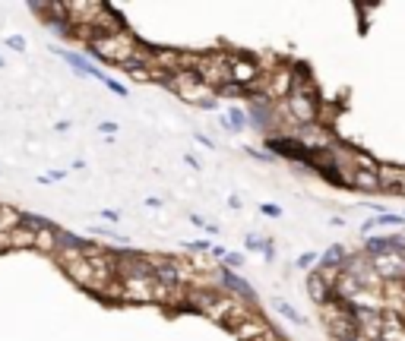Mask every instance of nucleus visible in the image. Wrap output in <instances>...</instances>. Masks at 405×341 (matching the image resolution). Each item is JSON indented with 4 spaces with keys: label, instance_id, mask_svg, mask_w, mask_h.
Here are the masks:
<instances>
[{
    "label": "nucleus",
    "instance_id": "nucleus-1",
    "mask_svg": "<svg viewBox=\"0 0 405 341\" xmlns=\"http://www.w3.org/2000/svg\"><path fill=\"white\" fill-rule=\"evenodd\" d=\"M139 48V38L130 32V29H121V32H111V35H102L98 41L86 45L89 51V61H102V63H127L133 57V51Z\"/></svg>",
    "mask_w": 405,
    "mask_h": 341
},
{
    "label": "nucleus",
    "instance_id": "nucleus-2",
    "mask_svg": "<svg viewBox=\"0 0 405 341\" xmlns=\"http://www.w3.org/2000/svg\"><path fill=\"white\" fill-rule=\"evenodd\" d=\"M228 79H231L234 86H240V89L254 92L257 82L263 79V70H260V63H257V57L231 51V54H228Z\"/></svg>",
    "mask_w": 405,
    "mask_h": 341
},
{
    "label": "nucleus",
    "instance_id": "nucleus-3",
    "mask_svg": "<svg viewBox=\"0 0 405 341\" xmlns=\"http://www.w3.org/2000/svg\"><path fill=\"white\" fill-rule=\"evenodd\" d=\"M266 149H269V155H273V158H289V161L298 164V168H307L310 158H314V152H310L301 139L291 136V133H275V136H266Z\"/></svg>",
    "mask_w": 405,
    "mask_h": 341
},
{
    "label": "nucleus",
    "instance_id": "nucleus-4",
    "mask_svg": "<svg viewBox=\"0 0 405 341\" xmlns=\"http://www.w3.org/2000/svg\"><path fill=\"white\" fill-rule=\"evenodd\" d=\"M219 287H222V291H228V297H234V301L247 303V307H257L254 285H250L247 278H240L238 272H231V269H222V272H219Z\"/></svg>",
    "mask_w": 405,
    "mask_h": 341
},
{
    "label": "nucleus",
    "instance_id": "nucleus-5",
    "mask_svg": "<svg viewBox=\"0 0 405 341\" xmlns=\"http://www.w3.org/2000/svg\"><path fill=\"white\" fill-rule=\"evenodd\" d=\"M380 281H405V253H383L371 260Z\"/></svg>",
    "mask_w": 405,
    "mask_h": 341
},
{
    "label": "nucleus",
    "instance_id": "nucleus-6",
    "mask_svg": "<svg viewBox=\"0 0 405 341\" xmlns=\"http://www.w3.org/2000/svg\"><path fill=\"white\" fill-rule=\"evenodd\" d=\"M54 54L61 57L63 63H70V67L76 70L79 76H92V79H98V82H105L108 79V73H102V70L95 67V63L89 61L86 54H79V51H67V48H54Z\"/></svg>",
    "mask_w": 405,
    "mask_h": 341
},
{
    "label": "nucleus",
    "instance_id": "nucleus-7",
    "mask_svg": "<svg viewBox=\"0 0 405 341\" xmlns=\"http://www.w3.org/2000/svg\"><path fill=\"white\" fill-rule=\"evenodd\" d=\"M326 332L333 335V341H358V338H361V332H358V322H355V316H351V310H345V313L333 316V319L326 322Z\"/></svg>",
    "mask_w": 405,
    "mask_h": 341
},
{
    "label": "nucleus",
    "instance_id": "nucleus-8",
    "mask_svg": "<svg viewBox=\"0 0 405 341\" xmlns=\"http://www.w3.org/2000/svg\"><path fill=\"white\" fill-rule=\"evenodd\" d=\"M307 294H310V301L316 303V307H326V303L333 301V285L326 281V275L320 272V269H314V272H307Z\"/></svg>",
    "mask_w": 405,
    "mask_h": 341
},
{
    "label": "nucleus",
    "instance_id": "nucleus-9",
    "mask_svg": "<svg viewBox=\"0 0 405 341\" xmlns=\"http://www.w3.org/2000/svg\"><path fill=\"white\" fill-rule=\"evenodd\" d=\"M345 260H349V250H345L342 244H333L326 253H320L316 269H320V272H339V269L345 266Z\"/></svg>",
    "mask_w": 405,
    "mask_h": 341
},
{
    "label": "nucleus",
    "instance_id": "nucleus-10",
    "mask_svg": "<svg viewBox=\"0 0 405 341\" xmlns=\"http://www.w3.org/2000/svg\"><path fill=\"white\" fill-rule=\"evenodd\" d=\"M402 225H405V215H396V212H380V215H374V219L364 221L361 234H364V237H374L377 228H402Z\"/></svg>",
    "mask_w": 405,
    "mask_h": 341
},
{
    "label": "nucleus",
    "instance_id": "nucleus-11",
    "mask_svg": "<svg viewBox=\"0 0 405 341\" xmlns=\"http://www.w3.org/2000/svg\"><path fill=\"white\" fill-rule=\"evenodd\" d=\"M222 123V130L225 133H240V130H247V111L238 108V104H231V108L225 111V114L219 117Z\"/></svg>",
    "mask_w": 405,
    "mask_h": 341
},
{
    "label": "nucleus",
    "instance_id": "nucleus-12",
    "mask_svg": "<svg viewBox=\"0 0 405 341\" xmlns=\"http://www.w3.org/2000/svg\"><path fill=\"white\" fill-rule=\"evenodd\" d=\"M3 246H7V250H35V234L20 225V228H13V231H7Z\"/></svg>",
    "mask_w": 405,
    "mask_h": 341
},
{
    "label": "nucleus",
    "instance_id": "nucleus-13",
    "mask_svg": "<svg viewBox=\"0 0 405 341\" xmlns=\"http://www.w3.org/2000/svg\"><path fill=\"white\" fill-rule=\"evenodd\" d=\"M20 225L29 228L32 234H42V231H51V228H57L51 219H45V215H35V212H20Z\"/></svg>",
    "mask_w": 405,
    "mask_h": 341
},
{
    "label": "nucleus",
    "instance_id": "nucleus-14",
    "mask_svg": "<svg viewBox=\"0 0 405 341\" xmlns=\"http://www.w3.org/2000/svg\"><path fill=\"white\" fill-rule=\"evenodd\" d=\"M54 231H57V228H51V231H42V234H35V250L54 253Z\"/></svg>",
    "mask_w": 405,
    "mask_h": 341
},
{
    "label": "nucleus",
    "instance_id": "nucleus-15",
    "mask_svg": "<svg viewBox=\"0 0 405 341\" xmlns=\"http://www.w3.org/2000/svg\"><path fill=\"white\" fill-rule=\"evenodd\" d=\"M275 310H279V313L285 316V319H289V322H295V326H304V316L298 313V310L291 307V303H285V301H275Z\"/></svg>",
    "mask_w": 405,
    "mask_h": 341
},
{
    "label": "nucleus",
    "instance_id": "nucleus-16",
    "mask_svg": "<svg viewBox=\"0 0 405 341\" xmlns=\"http://www.w3.org/2000/svg\"><path fill=\"white\" fill-rule=\"evenodd\" d=\"M244 266V256H240V253H225V262H222V269H240Z\"/></svg>",
    "mask_w": 405,
    "mask_h": 341
},
{
    "label": "nucleus",
    "instance_id": "nucleus-17",
    "mask_svg": "<svg viewBox=\"0 0 405 341\" xmlns=\"http://www.w3.org/2000/svg\"><path fill=\"white\" fill-rule=\"evenodd\" d=\"M316 260H320L316 253H301V256L295 260V266H298V269H314V266H316Z\"/></svg>",
    "mask_w": 405,
    "mask_h": 341
},
{
    "label": "nucleus",
    "instance_id": "nucleus-18",
    "mask_svg": "<svg viewBox=\"0 0 405 341\" xmlns=\"http://www.w3.org/2000/svg\"><path fill=\"white\" fill-rule=\"evenodd\" d=\"M3 45H7V48H13V51H26V35H7V38H3Z\"/></svg>",
    "mask_w": 405,
    "mask_h": 341
},
{
    "label": "nucleus",
    "instance_id": "nucleus-19",
    "mask_svg": "<svg viewBox=\"0 0 405 341\" xmlns=\"http://www.w3.org/2000/svg\"><path fill=\"white\" fill-rule=\"evenodd\" d=\"M105 86H108V89L114 92V95L127 98V86H124V82H117V79H111V76H108V79H105Z\"/></svg>",
    "mask_w": 405,
    "mask_h": 341
},
{
    "label": "nucleus",
    "instance_id": "nucleus-20",
    "mask_svg": "<svg viewBox=\"0 0 405 341\" xmlns=\"http://www.w3.org/2000/svg\"><path fill=\"white\" fill-rule=\"evenodd\" d=\"M187 250H190V253H209V250H213V244H209V240H190Z\"/></svg>",
    "mask_w": 405,
    "mask_h": 341
},
{
    "label": "nucleus",
    "instance_id": "nucleus-21",
    "mask_svg": "<svg viewBox=\"0 0 405 341\" xmlns=\"http://www.w3.org/2000/svg\"><path fill=\"white\" fill-rule=\"evenodd\" d=\"M244 246H247V250H263V246H266V240L257 237V234H247V237H244Z\"/></svg>",
    "mask_w": 405,
    "mask_h": 341
},
{
    "label": "nucleus",
    "instance_id": "nucleus-22",
    "mask_svg": "<svg viewBox=\"0 0 405 341\" xmlns=\"http://www.w3.org/2000/svg\"><path fill=\"white\" fill-rule=\"evenodd\" d=\"M98 133H105V136H114V133H117V123L114 120H102V123H98Z\"/></svg>",
    "mask_w": 405,
    "mask_h": 341
},
{
    "label": "nucleus",
    "instance_id": "nucleus-23",
    "mask_svg": "<svg viewBox=\"0 0 405 341\" xmlns=\"http://www.w3.org/2000/svg\"><path fill=\"white\" fill-rule=\"evenodd\" d=\"M247 152L250 158H257V161H273V155H269V152H260V149H254V145H250V149H244Z\"/></svg>",
    "mask_w": 405,
    "mask_h": 341
},
{
    "label": "nucleus",
    "instance_id": "nucleus-24",
    "mask_svg": "<svg viewBox=\"0 0 405 341\" xmlns=\"http://www.w3.org/2000/svg\"><path fill=\"white\" fill-rule=\"evenodd\" d=\"M260 212L266 215V219H279V215H282L279 205H260Z\"/></svg>",
    "mask_w": 405,
    "mask_h": 341
},
{
    "label": "nucleus",
    "instance_id": "nucleus-25",
    "mask_svg": "<svg viewBox=\"0 0 405 341\" xmlns=\"http://www.w3.org/2000/svg\"><path fill=\"white\" fill-rule=\"evenodd\" d=\"M193 139H197L199 145H203V149H215V143L209 136H203V133H193Z\"/></svg>",
    "mask_w": 405,
    "mask_h": 341
},
{
    "label": "nucleus",
    "instance_id": "nucleus-26",
    "mask_svg": "<svg viewBox=\"0 0 405 341\" xmlns=\"http://www.w3.org/2000/svg\"><path fill=\"white\" fill-rule=\"evenodd\" d=\"M263 256H266V262L275 260V250H273V240H269V237H266V246H263Z\"/></svg>",
    "mask_w": 405,
    "mask_h": 341
},
{
    "label": "nucleus",
    "instance_id": "nucleus-27",
    "mask_svg": "<svg viewBox=\"0 0 405 341\" xmlns=\"http://www.w3.org/2000/svg\"><path fill=\"white\" fill-rule=\"evenodd\" d=\"M146 205H149V209H162V199H158V196H149V199H146Z\"/></svg>",
    "mask_w": 405,
    "mask_h": 341
},
{
    "label": "nucleus",
    "instance_id": "nucleus-28",
    "mask_svg": "<svg viewBox=\"0 0 405 341\" xmlns=\"http://www.w3.org/2000/svg\"><path fill=\"white\" fill-rule=\"evenodd\" d=\"M190 225H197V228H206V221L199 219V215H190Z\"/></svg>",
    "mask_w": 405,
    "mask_h": 341
},
{
    "label": "nucleus",
    "instance_id": "nucleus-29",
    "mask_svg": "<svg viewBox=\"0 0 405 341\" xmlns=\"http://www.w3.org/2000/svg\"><path fill=\"white\" fill-rule=\"evenodd\" d=\"M209 253H213V256H219V260H225V250H222V246H215V244H213V250H209Z\"/></svg>",
    "mask_w": 405,
    "mask_h": 341
},
{
    "label": "nucleus",
    "instance_id": "nucleus-30",
    "mask_svg": "<svg viewBox=\"0 0 405 341\" xmlns=\"http://www.w3.org/2000/svg\"><path fill=\"white\" fill-rule=\"evenodd\" d=\"M0 67H3V61H0Z\"/></svg>",
    "mask_w": 405,
    "mask_h": 341
},
{
    "label": "nucleus",
    "instance_id": "nucleus-31",
    "mask_svg": "<svg viewBox=\"0 0 405 341\" xmlns=\"http://www.w3.org/2000/svg\"><path fill=\"white\" fill-rule=\"evenodd\" d=\"M358 341H364V338H358Z\"/></svg>",
    "mask_w": 405,
    "mask_h": 341
}]
</instances>
